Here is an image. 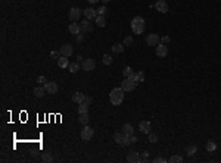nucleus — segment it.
I'll return each mask as SVG.
<instances>
[{
	"instance_id": "f257e3e1",
	"label": "nucleus",
	"mask_w": 221,
	"mask_h": 163,
	"mask_svg": "<svg viewBox=\"0 0 221 163\" xmlns=\"http://www.w3.org/2000/svg\"><path fill=\"white\" fill-rule=\"evenodd\" d=\"M124 90L119 87V88H112L111 93H109V100L114 106H119L124 101Z\"/></svg>"
},
{
	"instance_id": "f03ea898",
	"label": "nucleus",
	"mask_w": 221,
	"mask_h": 163,
	"mask_svg": "<svg viewBox=\"0 0 221 163\" xmlns=\"http://www.w3.org/2000/svg\"><path fill=\"white\" fill-rule=\"evenodd\" d=\"M146 28V22L142 16H136L134 19L131 21V31H133V34H142Z\"/></svg>"
},
{
	"instance_id": "7ed1b4c3",
	"label": "nucleus",
	"mask_w": 221,
	"mask_h": 163,
	"mask_svg": "<svg viewBox=\"0 0 221 163\" xmlns=\"http://www.w3.org/2000/svg\"><path fill=\"white\" fill-rule=\"evenodd\" d=\"M93 135H95V131H93L90 126H87V125L81 129V132H80V137H81L83 141H90V140L93 138Z\"/></svg>"
},
{
	"instance_id": "20e7f679",
	"label": "nucleus",
	"mask_w": 221,
	"mask_h": 163,
	"mask_svg": "<svg viewBox=\"0 0 221 163\" xmlns=\"http://www.w3.org/2000/svg\"><path fill=\"white\" fill-rule=\"evenodd\" d=\"M81 15H83V10L80 9V8H71V9H69V12H68V16H69V19L72 21V22L80 21Z\"/></svg>"
},
{
	"instance_id": "39448f33",
	"label": "nucleus",
	"mask_w": 221,
	"mask_h": 163,
	"mask_svg": "<svg viewBox=\"0 0 221 163\" xmlns=\"http://www.w3.org/2000/svg\"><path fill=\"white\" fill-rule=\"evenodd\" d=\"M80 28H81V32L83 34L93 32V24H92V21H88V19L80 21Z\"/></svg>"
},
{
	"instance_id": "423d86ee",
	"label": "nucleus",
	"mask_w": 221,
	"mask_h": 163,
	"mask_svg": "<svg viewBox=\"0 0 221 163\" xmlns=\"http://www.w3.org/2000/svg\"><path fill=\"white\" fill-rule=\"evenodd\" d=\"M121 88L124 90L125 93H130V91H133L136 88V82L133 79H130V78H125L124 81L121 82Z\"/></svg>"
},
{
	"instance_id": "0eeeda50",
	"label": "nucleus",
	"mask_w": 221,
	"mask_h": 163,
	"mask_svg": "<svg viewBox=\"0 0 221 163\" xmlns=\"http://www.w3.org/2000/svg\"><path fill=\"white\" fill-rule=\"evenodd\" d=\"M95 68H96V62H95L93 59H84V60H83V63H81V69H83V71H86V72L93 71Z\"/></svg>"
},
{
	"instance_id": "6e6552de",
	"label": "nucleus",
	"mask_w": 221,
	"mask_h": 163,
	"mask_svg": "<svg viewBox=\"0 0 221 163\" xmlns=\"http://www.w3.org/2000/svg\"><path fill=\"white\" fill-rule=\"evenodd\" d=\"M161 43V38H159V35L158 34H149V35H146V44L147 46H158Z\"/></svg>"
},
{
	"instance_id": "1a4fd4ad",
	"label": "nucleus",
	"mask_w": 221,
	"mask_h": 163,
	"mask_svg": "<svg viewBox=\"0 0 221 163\" xmlns=\"http://www.w3.org/2000/svg\"><path fill=\"white\" fill-rule=\"evenodd\" d=\"M154 8L158 10L159 13H167V12H168V9H170V8H168V3H167L165 0H158V2L155 3Z\"/></svg>"
},
{
	"instance_id": "9d476101",
	"label": "nucleus",
	"mask_w": 221,
	"mask_h": 163,
	"mask_svg": "<svg viewBox=\"0 0 221 163\" xmlns=\"http://www.w3.org/2000/svg\"><path fill=\"white\" fill-rule=\"evenodd\" d=\"M44 88H46V93L47 94H56L59 90L58 84L55 82V81H47V84L44 85Z\"/></svg>"
},
{
	"instance_id": "9b49d317",
	"label": "nucleus",
	"mask_w": 221,
	"mask_h": 163,
	"mask_svg": "<svg viewBox=\"0 0 221 163\" xmlns=\"http://www.w3.org/2000/svg\"><path fill=\"white\" fill-rule=\"evenodd\" d=\"M83 15H84V18L88 21H93L97 18V10L92 9V8H87V9L83 10Z\"/></svg>"
},
{
	"instance_id": "f8f14e48",
	"label": "nucleus",
	"mask_w": 221,
	"mask_h": 163,
	"mask_svg": "<svg viewBox=\"0 0 221 163\" xmlns=\"http://www.w3.org/2000/svg\"><path fill=\"white\" fill-rule=\"evenodd\" d=\"M168 55V47L165 46V44H162V43H159L158 46H156V56L158 58H165Z\"/></svg>"
},
{
	"instance_id": "ddd939ff",
	"label": "nucleus",
	"mask_w": 221,
	"mask_h": 163,
	"mask_svg": "<svg viewBox=\"0 0 221 163\" xmlns=\"http://www.w3.org/2000/svg\"><path fill=\"white\" fill-rule=\"evenodd\" d=\"M127 162L128 163H140L142 162V156H140V153H137V151H131V153L127 156Z\"/></svg>"
},
{
	"instance_id": "4468645a",
	"label": "nucleus",
	"mask_w": 221,
	"mask_h": 163,
	"mask_svg": "<svg viewBox=\"0 0 221 163\" xmlns=\"http://www.w3.org/2000/svg\"><path fill=\"white\" fill-rule=\"evenodd\" d=\"M59 50H60L62 56H67V58L72 56V53H74V48H72V46H71V44H64V46L59 48Z\"/></svg>"
},
{
	"instance_id": "2eb2a0df",
	"label": "nucleus",
	"mask_w": 221,
	"mask_h": 163,
	"mask_svg": "<svg viewBox=\"0 0 221 163\" xmlns=\"http://www.w3.org/2000/svg\"><path fill=\"white\" fill-rule=\"evenodd\" d=\"M150 122L149 121H142L140 124H139V129H140V132L142 134H149L150 132Z\"/></svg>"
},
{
	"instance_id": "dca6fc26",
	"label": "nucleus",
	"mask_w": 221,
	"mask_h": 163,
	"mask_svg": "<svg viewBox=\"0 0 221 163\" xmlns=\"http://www.w3.org/2000/svg\"><path fill=\"white\" fill-rule=\"evenodd\" d=\"M84 98H86V94H83L81 91H75V93L72 94V101H74V103H77V105L83 103V101H84Z\"/></svg>"
},
{
	"instance_id": "f3484780",
	"label": "nucleus",
	"mask_w": 221,
	"mask_h": 163,
	"mask_svg": "<svg viewBox=\"0 0 221 163\" xmlns=\"http://www.w3.org/2000/svg\"><path fill=\"white\" fill-rule=\"evenodd\" d=\"M112 52L115 53V55H121L123 52H124V48H125V46L123 44V43H115V44H112Z\"/></svg>"
},
{
	"instance_id": "a211bd4d",
	"label": "nucleus",
	"mask_w": 221,
	"mask_h": 163,
	"mask_svg": "<svg viewBox=\"0 0 221 163\" xmlns=\"http://www.w3.org/2000/svg\"><path fill=\"white\" fill-rule=\"evenodd\" d=\"M68 31L72 34V35H77L81 32V28H80V24H69V27H68Z\"/></svg>"
},
{
	"instance_id": "6ab92c4d",
	"label": "nucleus",
	"mask_w": 221,
	"mask_h": 163,
	"mask_svg": "<svg viewBox=\"0 0 221 163\" xmlns=\"http://www.w3.org/2000/svg\"><path fill=\"white\" fill-rule=\"evenodd\" d=\"M123 132L125 135H128V137H131L133 132H134V128H133V125L131 124H124L123 125Z\"/></svg>"
},
{
	"instance_id": "aec40b11",
	"label": "nucleus",
	"mask_w": 221,
	"mask_h": 163,
	"mask_svg": "<svg viewBox=\"0 0 221 163\" xmlns=\"http://www.w3.org/2000/svg\"><path fill=\"white\" fill-rule=\"evenodd\" d=\"M123 74H124V77H125V78H130V79H133V81H134L136 74L133 72V69H131L130 66H125L124 69H123Z\"/></svg>"
},
{
	"instance_id": "412c9836",
	"label": "nucleus",
	"mask_w": 221,
	"mask_h": 163,
	"mask_svg": "<svg viewBox=\"0 0 221 163\" xmlns=\"http://www.w3.org/2000/svg\"><path fill=\"white\" fill-rule=\"evenodd\" d=\"M58 66L62 68V69H65V68L69 66V60H68L67 56H60V58L58 59Z\"/></svg>"
},
{
	"instance_id": "4be33fe9",
	"label": "nucleus",
	"mask_w": 221,
	"mask_h": 163,
	"mask_svg": "<svg viewBox=\"0 0 221 163\" xmlns=\"http://www.w3.org/2000/svg\"><path fill=\"white\" fill-rule=\"evenodd\" d=\"M97 27H100V28H105L106 25V19H105V15H97V18L95 19Z\"/></svg>"
},
{
	"instance_id": "5701e85b",
	"label": "nucleus",
	"mask_w": 221,
	"mask_h": 163,
	"mask_svg": "<svg viewBox=\"0 0 221 163\" xmlns=\"http://www.w3.org/2000/svg\"><path fill=\"white\" fill-rule=\"evenodd\" d=\"M33 93H34V96L39 97V98H40V97H43L44 94H47V93H46V88H44V87H36Z\"/></svg>"
},
{
	"instance_id": "b1692460",
	"label": "nucleus",
	"mask_w": 221,
	"mask_h": 163,
	"mask_svg": "<svg viewBox=\"0 0 221 163\" xmlns=\"http://www.w3.org/2000/svg\"><path fill=\"white\" fill-rule=\"evenodd\" d=\"M68 71H69L71 74H77L78 71H80V63H78V62H72V63H69Z\"/></svg>"
},
{
	"instance_id": "393cba45",
	"label": "nucleus",
	"mask_w": 221,
	"mask_h": 163,
	"mask_svg": "<svg viewBox=\"0 0 221 163\" xmlns=\"http://www.w3.org/2000/svg\"><path fill=\"white\" fill-rule=\"evenodd\" d=\"M88 106L90 105H87V103H84V101L80 103V105H78V113H80V115H83V113H88Z\"/></svg>"
},
{
	"instance_id": "a878e982",
	"label": "nucleus",
	"mask_w": 221,
	"mask_h": 163,
	"mask_svg": "<svg viewBox=\"0 0 221 163\" xmlns=\"http://www.w3.org/2000/svg\"><path fill=\"white\" fill-rule=\"evenodd\" d=\"M78 121H80V124L81 125H87L88 122H90V116H88V113H83V115H80Z\"/></svg>"
},
{
	"instance_id": "bb28decb",
	"label": "nucleus",
	"mask_w": 221,
	"mask_h": 163,
	"mask_svg": "<svg viewBox=\"0 0 221 163\" xmlns=\"http://www.w3.org/2000/svg\"><path fill=\"white\" fill-rule=\"evenodd\" d=\"M112 62H114V59L111 55H103V58H102V63L106 65V66H109V65H112Z\"/></svg>"
},
{
	"instance_id": "cd10ccee",
	"label": "nucleus",
	"mask_w": 221,
	"mask_h": 163,
	"mask_svg": "<svg viewBox=\"0 0 221 163\" xmlns=\"http://www.w3.org/2000/svg\"><path fill=\"white\" fill-rule=\"evenodd\" d=\"M196 151H198V147H196V145H193V144H190V145H187V147H186V154H187V156H193Z\"/></svg>"
},
{
	"instance_id": "c85d7f7f",
	"label": "nucleus",
	"mask_w": 221,
	"mask_h": 163,
	"mask_svg": "<svg viewBox=\"0 0 221 163\" xmlns=\"http://www.w3.org/2000/svg\"><path fill=\"white\" fill-rule=\"evenodd\" d=\"M215 150H217V144L214 143V141H208V143H206V151L212 153V151H215Z\"/></svg>"
},
{
	"instance_id": "c756f323",
	"label": "nucleus",
	"mask_w": 221,
	"mask_h": 163,
	"mask_svg": "<svg viewBox=\"0 0 221 163\" xmlns=\"http://www.w3.org/2000/svg\"><path fill=\"white\" fill-rule=\"evenodd\" d=\"M144 81V74L142 72V71H139L137 74H136V77H134V82L137 84V82H143Z\"/></svg>"
},
{
	"instance_id": "7c9ffc66",
	"label": "nucleus",
	"mask_w": 221,
	"mask_h": 163,
	"mask_svg": "<svg viewBox=\"0 0 221 163\" xmlns=\"http://www.w3.org/2000/svg\"><path fill=\"white\" fill-rule=\"evenodd\" d=\"M170 163H181L183 162V157L181 156H178V154H174V156H171L170 157V160H168Z\"/></svg>"
},
{
	"instance_id": "2f4dec72",
	"label": "nucleus",
	"mask_w": 221,
	"mask_h": 163,
	"mask_svg": "<svg viewBox=\"0 0 221 163\" xmlns=\"http://www.w3.org/2000/svg\"><path fill=\"white\" fill-rule=\"evenodd\" d=\"M124 132H115V134H114V141H115V143H121V141H123V138H124Z\"/></svg>"
},
{
	"instance_id": "473e14b6",
	"label": "nucleus",
	"mask_w": 221,
	"mask_h": 163,
	"mask_svg": "<svg viewBox=\"0 0 221 163\" xmlns=\"http://www.w3.org/2000/svg\"><path fill=\"white\" fill-rule=\"evenodd\" d=\"M133 43H134V38H133L131 35H128V37L124 38V43H123V44H124L125 47H130V46H133Z\"/></svg>"
},
{
	"instance_id": "72a5a7b5",
	"label": "nucleus",
	"mask_w": 221,
	"mask_h": 163,
	"mask_svg": "<svg viewBox=\"0 0 221 163\" xmlns=\"http://www.w3.org/2000/svg\"><path fill=\"white\" fill-rule=\"evenodd\" d=\"M41 160L44 163H50L52 160H53V157H52V154L50 153H43V156H41Z\"/></svg>"
},
{
	"instance_id": "f704fd0d",
	"label": "nucleus",
	"mask_w": 221,
	"mask_h": 163,
	"mask_svg": "<svg viewBox=\"0 0 221 163\" xmlns=\"http://www.w3.org/2000/svg\"><path fill=\"white\" fill-rule=\"evenodd\" d=\"M60 56H62L60 50H52V52H50V58H52V59H56V60H58Z\"/></svg>"
},
{
	"instance_id": "c9c22d12",
	"label": "nucleus",
	"mask_w": 221,
	"mask_h": 163,
	"mask_svg": "<svg viewBox=\"0 0 221 163\" xmlns=\"http://www.w3.org/2000/svg\"><path fill=\"white\" fill-rule=\"evenodd\" d=\"M149 141L150 143H158V140H159V137H158V134H155V132H149Z\"/></svg>"
},
{
	"instance_id": "e433bc0d",
	"label": "nucleus",
	"mask_w": 221,
	"mask_h": 163,
	"mask_svg": "<svg viewBox=\"0 0 221 163\" xmlns=\"http://www.w3.org/2000/svg\"><path fill=\"white\" fill-rule=\"evenodd\" d=\"M130 144H131L130 137H128V135H124V138H123V141L119 143V145H123V147H124V145H130Z\"/></svg>"
},
{
	"instance_id": "4c0bfd02",
	"label": "nucleus",
	"mask_w": 221,
	"mask_h": 163,
	"mask_svg": "<svg viewBox=\"0 0 221 163\" xmlns=\"http://www.w3.org/2000/svg\"><path fill=\"white\" fill-rule=\"evenodd\" d=\"M37 82L41 84V85H46V84H47V78L44 77V75H40V77L37 78Z\"/></svg>"
},
{
	"instance_id": "58836bf2",
	"label": "nucleus",
	"mask_w": 221,
	"mask_h": 163,
	"mask_svg": "<svg viewBox=\"0 0 221 163\" xmlns=\"http://www.w3.org/2000/svg\"><path fill=\"white\" fill-rule=\"evenodd\" d=\"M106 13V6L103 5V6H100L99 9H97V15H105Z\"/></svg>"
},
{
	"instance_id": "ea45409f",
	"label": "nucleus",
	"mask_w": 221,
	"mask_h": 163,
	"mask_svg": "<svg viewBox=\"0 0 221 163\" xmlns=\"http://www.w3.org/2000/svg\"><path fill=\"white\" fill-rule=\"evenodd\" d=\"M161 43H162V44H168V43H170V37H168V35H164L162 38H161Z\"/></svg>"
},
{
	"instance_id": "a19ab883",
	"label": "nucleus",
	"mask_w": 221,
	"mask_h": 163,
	"mask_svg": "<svg viewBox=\"0 0 221 163\" xmlns=\"http://www.w3.org/2000/svg\"><path fill=\"white\" fill-rule=\"evenodd\" d=\"M164 162H167L164 157H156V159H154V163H164Z\"/></svg>"
},
{
	"instance_id": "79ce46f5",
	"label": "nucleus",
	"mask_w": 221,
	"mask_h": 163,
	"mask_svg": "<svg viewBox=\"0 0 221 163\" xmlns=\"http://www.w3.org/2000/svg\"><path fill=\"white\" fill-rule=\"evenodd\" d=\"M147 156H149V153H147V151H144L143 157H142V162H149V157H147Z\"/></svg>"
},
{
	"instance_id": "37998d69",
	"label": "nucleus",
	"mask_w": 221,
	"mask_h": 163,
	"mask_svg": "<svg viewBox=\"0 0 221 163\" xmlns=\"http://www.w3.org/2000/svg\"><path fill=\"white\" fill-rule=\"evenodd\" d=\"M92 101H93V98L86 96V98H84V103H87V105H92Z\"/></svg>"
},
{
	"instance_id": "c03bdc74",
	"label": "nucleus",
	"mask_w": 221,
	"mask_h": 163,
	"mask_svg": "<svg viewBox=\"0 0 221 163\" xmlns=\"http://www.w3.org/2000/svg\"><path fill=\"white\" fill-rule=\"evenodd\" d=\"M83 38H84V37H83V32L77 34V41H78V43H80V41H83Z\"/></svg>"
},
{
	"instance_id": "a18cd8bd",
	"label": "nucleus",
	"mask_w": 221,
	"mask_h": 163,
	"mask_svg": "<svg viewBox=\"0 0 221 163\" xmlns=\"http://www.w3.org/2000/svg\"><path fill=\"white\" fill-rule=\"evenodd\" d=\"M130 140H131V144H133V143H136V141H137V138H136L134 135H131V137H130Z\"/></svg>"
},
{
	"instance_id": "49530a36",
	"label": "nucleus",
	"mask_w": 221,
	"mask_h": 163,
	"mask_svg": "<svg viewBox=\"0 0 221 163\" xmlns=\"http://www.w3.org/2000/svg\"><path fill=\"white\" fill-rule=\"evenodd\" d=\"M88 3H92V5H95V3H97V2H100V0H87Z\"/></svg>"
},
{
	"instance_id": "de8ad7c7",
	"label": "nucleus",
	"mask_w": 221,
	"mask_h": 163,
	"mask_svg": "<svg viewBox=\"0 0 221 163\" xmlns=\"http://www.w3.org/2000/svg\"><path fill=\"white\" fill-rule=\"evenodd\" d=\"M100 2H102V3H103V5H106V3H109V2H111V0H100Z\"/></svg>"
}]
</instances>
